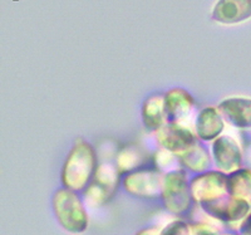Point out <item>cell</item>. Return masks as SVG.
I'll list each match as a JSON object with an SVG mask.
<instances>
[{
	"instance_id": "obj_9",
	"label": "cell",
	"mask_w": 251,
	"mask_h": 235,
	"mask_svg": "<svg viewBox=\"0 0 251 235\" xmlns=\"http://www.w3.org/2000/svg\"><path fill=\"white\" fill-rule=\"evenodd\" d=\"M165 104L169 121L188 126L186 120L194 111L195 100L186 89L178 87L170 89L165 95Z\"/></svg>"
},
{
	"instance_id": "obj_13",
	"label": "cell",
	"mask_w": 251,
	"mask_h": 235,
	"mask_svg": "<svg viewBox=\"0 0 251 235\" xmlns=\"http://www.w3.org/2000/svg\"><path fill=\"white\" fill-rule=\"evenodd\" d=\"M142 122L146 127L152 131L158 129L169 122L167 112H166L165 95H151L146 98L141 109Z\"/></svg>"
},
{
	"instance_id": "obj_11",
	"label": "cell",
	"mask_w": 251,
	"mask_h": 235,
	"mask_svg": "<svg viewBox=\"0 0 251 235\" xmlns=\"http://www.w3.org/2000/svg\"><path fill=\"white\" fill-rule=\"evenodd\" d=\"M251 18V0H219L212 19L223 24H236Z\"/></svg>"
},
{
	"instance_id": "obj_10",
	"label": "cell",
	"mask_w": 251,
	"mask_h": 235,
	"mask_svg": "<svg viewBox=\"0 0 251 235\" xmlns=\"http://www.w3.org/2000/svg\"><path fill=\"white\" fill-rule=\"evenodd\" d=\"M224 129V116L216 107H205L199 112L195 120V133L197 138H200L203 142L216 140L221 136Z\"/></svg>"
},
{
	"instance_id": "obj_17",
	"label": "cell",
	"mask_w": 251,
	"mask_h": 235,
	"mask_svg": "<svg viewBox=\"0 0 251 235\" xmlns=\"http://www.w3.org/2000/svg\"><path fill=\"white\" fill-rule=\"evenodd\" d=\"M228 178V194L234 198L246 199L251 196V170L239 169Z\"/></svg>"
},
{
	"instance_id": "obj_22",
	"label": "cell",
	"mask_w": 251,
	"mask_h": 235,
	"mask_svg": "<svg viewBox=\"0 0 251 235\" xmlns=\"http://www.w3.org/2000/svg\"><path fill=\"white\" fill-rule=\"evenodd\" d=\"M221 235H236V234H231V233H225V234H221Z\"/></svg>"
},
{
	"instance_id": "obj_12",
	"label": "cell",
	"mask_w": 251,
	"mask_h": 235,
	"mask_svg": "<svg viewBox=\"0 0 251 235\" xmlns=\"http://www.w3.org/2000/svg\"><path fill=\"white\" fill-rule=\"evenodd\" d=\"M217 108L232 126L243 130L251 129V98H226Z\"/></svg>"
},
{
	"instance_id": "obj_4",
	"label": "cell",
	"mask_w": 251,
	"mask_h": 235,
	"mask_svg": "<svg viewBox=\"0 0 251 235\" xmlns=\"http://www.w3.org/2000/svg\"><path fill=\"white\" fill-rule=\"evenodd\" d=\"M190 189L192 199L199 205L214 203L230 195L227 175L219 170H208L201 174H196L190 180Z\"/></svg>"
},
{
	"instance_id": "obj_3",
	"label": "cell",
	"mask_w": 251,
	"mask_h": 235,
	"mask_svg": "<svg viewBox=\"0 0 251 235\" xmlns=\"http://www.w3.org/2000/svg\"><path fill=\"white\" fill-rule=\"evenodd\" d=\"M161 199L163 205L172 214L187 212L194 201L186 172L181 169L172 170L165 175Z\"/></svg>"
},
{
	"instance_id": "obj_5",
	"label": "cell",
	"mask_w": 251,
	"mask_h": 235,
	"mask_svg": "<svg viewBox=\"0 0 251 235\" xmlns=\"http://www.w3.org/2000/svg\"><path fill=\"white\" fill-rule=\"evenodd\" d=\"M165 175L157 167H141L126 174L122 183L125 190L136 198L156 199L162 195Z\"/></svg>"
},
{
	"instance_id": "obj_15",
	"label": "cell",
	"mask_w": 251,
	"mask_h": 235,
	"mask_svg": "<svg viewBox=\"0 0 251 235\" xmlns=\"http://www.w3.org/2000/svg\"><path fill=\"white\" fill-rule=\"evenodd\" d=\"M147 162V155L146 152L137 145H128L125 146L116 157V165L120 170L121 175H126L132 171L145 167Z\"/></svg>"
},
{
	"instance_id": "obj_20",
	"label": "cell",
	"mask_w": 251,
	"mask_h": 235,
	"mask_svg": "<svg viewBox=\"0 0 251 235\" xmlns=\"http://www.w3.org/2000/svg\"><path fill=\"white\" fill-rule=\"evenodd\" d=\"M241 234L251 235V215L248 216V218L243 221V225H241Z\"/></svg>"
},
{
	"instance_id": "obj_18",
	"label": "cell",
	"mask_w": 251,
	"mask_h": 235,
	"mask_svg": "<svg viewBox=\"0 0 251 235\" xmlns=\"http://www.w3.org/2000/svg\"><path fill=\"white\" fill-rule=\"evenodd\" d=\"M161 235H192V227L182 220L172 221L161 230Z\"/></svg>"
},
{
	"instance_id": "obj_16",
	"label": "cell",
	"mask_w": 251,
	"mask_h": 235,
	"mask_svg": "<svg viewBox=\"0 0 251 235\" xmlns=\"http://www.w3.org/2000/svg\"><path fill=\"white\" fill-rule=\"evenodd\" d=\"M120 175L121 172L116 162H103L97 166L92 183H96L98 187H100L103 191H106L112 198V195L117 190L118 183H120Z\"/></svg>"
},
{
	"instance_id": "obj_1",
	"label": "cell",
	"mask_w": 251,
	"mask_h": 235,
	"mask_svg": "<svg viewBox=\"0 0 251 235\" xmlns=\"http://www.w3.org/2000/svg\"><path fill=\"white\" fill-rule=\"evenodd\" d=\"M97 155L87 141L78 140L69 151L62 169V183L75 191L86 190L97 170Z\"/></svg>"
},
{
	"instance_id": "obj_7",
	"label": "cell",
	"mask_w": 251,
	"mask_h": 235,
	"mask_svg": "<svg viewBox=\"0 0 251 235\" xmlns=\"http://www.w3.org/2000/svg\"><path fill=\"white\" fill-rule=\"evenodd\" d=\"M212 160L216 170L230 175L236 170L241 169L243 154L236 140L230 136L221 135L212 141Z\"/></svg>"
},
{
	"instance_id": "obj_8",
	"label": "cell",
	"mask_w": 251,
	"mask_h": 235,
	"mask_svg": "<svg viewBox=\"0 0 251 235\" xmlns=\"http://www.w3.org/2000/svg\"><path fill=\"white\" fill-rule=\"evenodd\" d=\"M203 211L216 220L224 223H236L245 220L250 211V204L246 199L227 195L220 200L200 205Z\"/></svg>"
},
{
	"instance_id": "obj_6",
	"label": "cell",
	"mask_w": 251,
	"mask_h": 235,
	"mask_svg": "<svg viewBox=\"0 0 251 235\" xmlns=\"http://www.w3.org/2000/svg\"><path fill=\"white\" fill-rule=\"evenodd\" d=\"M154 132L161 149L167 150L178 157L197 142L196 133L192 131L191 127L171 121Z\"/></svg>"
},
{
	"instance_id": "obj_14",
	"label": "cell",
	"mask_w": 251,
	"mask_h": 235,
	"mask_svg": "<svg viewBox=\"0 0 251 235\" xmlns=\"http://www.w3.org/2000/svg\"><path fill=\"white\" fill-rule=\"evenodd\" d=\"M180 163L183 169L195 174H201L210 170L211 167V155L208 150L197 141L194 146H191L187 151L178 157Z\"/></svg>"
},
{
	"instance_id": "obj_21",
	"label": "cell",
	"mask_w": 251,
	"mask_h": 235,
	"mask_svg": "<svg viewBox=\"0 0 251 235\" xmlns=\"http://www.w3.org/2000/svg\"><path fill=\"white\" fill-rule=\"evenodd\" d=\"M136 235H161V230L158 228H146V229L140 230Z\"/></svg>"
},
{
	"instance_id": "obj_2",
	"label": "cell",
	"mask_w": 251,
	"mask_h": 235,
	"mask_svg": "<svg viewBox=\"0 0 251 235\" xmlns=\"http://www.w3.org/2000/svg\"><path fill=\"white\" fill-rule=\"evenodd\" d=\"M53 211L58 223L72 234H80L88 228V215L77 191L63 186L53 196Z\"/></svg>"
},
{
	"instance_id": "obj_19",
	"label": "cell",
	"mask_w": 251,
	"mask_h": 235,
	"mask_svg": "<svg viewBox=\"0 0 251 235\" xmlns=\"http://www.w3.org/2000/svg\"><path fill=\"white\" fill-rule=\"evenodd\" d=\"M192 235H217V233L208 225L197 224V225L192 227Z\"/></svg>"
}]
</instances>
